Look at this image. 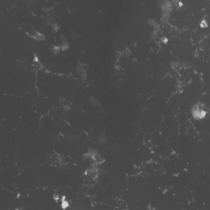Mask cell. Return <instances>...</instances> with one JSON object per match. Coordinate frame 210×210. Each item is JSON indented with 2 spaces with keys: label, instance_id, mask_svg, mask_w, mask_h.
<instances>
[{
  "label": "cell",
  "instance_id": "cell-1",
  "mask_svg": "<svg viewBox=\"0 0 210 210\" xmlns=\"http://www.w3.org/2000/svg\"><path fill=\"white\" fill-rule=\"evenodd\" d=\"M205 114H206V112L204 109L203 105H197L196 104L192 109V115L195 119L204 118Z\"/></svg>",
  "mask_w": 210,
  "mask_h": 210
},
{
  "label": "cell",
  "instance_id": "cell-2",
  "mask_svg": "<svg viewBox=\"0 0 210 210\" xmlns=\"http://www.w3.org/2000/svg\"><path fill=\"white\" fill-rule=\"evenodd\" d=\"M90 102L92 106L94 107V108H95L99 113H104V108H103V107H102V105H101V104L99 102L98 99H96L94 97H90Z\"/></svg>",
  "mask_w": 210,
  "mask_h": 210
},
{
  "label": "cell",
  "instance_id": "cell-3",
  "mask_svg": "<svg viewBox=\"0 0 210 210\" xmlns=\"http://www.w3.org/2000/svg\"><path fill=\"white\" fill-rule=\"evenodd\" d=\"M76 70H77V72H78V74H79V76L81 77V79L83 81H86L87 75H86V71H85V67L79 64V65H77Z\"/></svg>",
  "mask_w": 210,
  "mask_h": 210
},
{
  "label": "cell",
  "instance_id": "cell-4",
  "mask_svg": "<svg viewBox=\"0 0 210 210\" xmlns=\"http://www.w3.org/2000/svg\"><path fill=\"white\" fill-rule=\"evenodd\" d=\"M61 49L62 50V51H65V50H67L68 48H69V41H68V38H67V36H66L65 35H61Z\"/></svg>",
  "mask_w": 210,
  "mask_h": 210
},
{
  "label": "cell",
  "instance_id": "cell-5",
  "mask_svg": "<svg viewBox=\"0 0 210 210\" xmlns=\"http://www.w3.org/2000/svg\"><path fill=\"white\" fill-rule=\"evenodd\" d=\"M71 31H72V37L73 38L74 40H76V39H78V38H79L80 35H78V34L76 33V31H74V29H72Z\"/></svg>",
  "mask_w": 210,
  "mask_h": 210
},
{
  "label": "cell",
  "instance_id": "cell-6",
  "mask_svg": "<svg viewBox=\"0 0 210 210\" xmlns=\"http://www.w3.org/2000/svg\"><path fill=\"white\" fill-rule=\"evenodd\" d=\"M99 142L100 144H103L105 142V135L104 134H101L99 138Z\"/></svg>",
  "mask_w": 210,
  "mask_h": 210
}]
</instances>
